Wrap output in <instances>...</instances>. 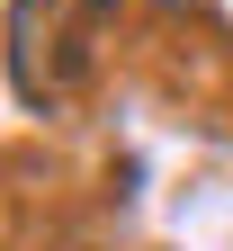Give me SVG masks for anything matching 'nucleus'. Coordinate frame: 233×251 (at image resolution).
<instances>
[{"label": "nucleus", "mask_w": 233, "mask_h": 251, "mask_svg": "<svg viewBox=\"0 0 233 251\" xmlns=\"http://www.w3.org/2000/svg\"><path fill=\"white\" fill-rule=\"evenodd\" d=\"M99 9H108V0H99Z\"/></svg>", "instance_id": "f257e3e1"}]
</instances>
